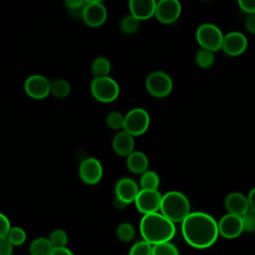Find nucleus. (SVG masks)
I'll list each match as a JSON object with an SVG mask.
<instances>
[{
	"mask_svg": "<svg viewBox=\"0 0 255 255\" xmlns=\"http://www.w3.org/2000/svg\"><path fill=\"white\" fill-rule=\"evenodd\" d=\"M181 233L188 245L205 249L212 246L218 238V222L205 212H190L181 222Z\"/></svg>",
	"mask_w": 255,
	"mask_h": 255,
	"instance_id": "1",
	"label": "nucleus"
},
{
	"mask_svg": "<svg viewBox=\"0 0 255 255\" xmlns=\"http://www.w3.org/2000/svg\"><path fill=\"white\" fill-rule=\"evenodd\" d=\"M139 231L142 239L153 246L169 242L175 234V226L164 215L155 212L142 216L139 223Z\"/></svg>",
	"mask_w": 255,
	"mask_h": 255,
	"instance_id": "2",
	"label": "nucleus"
},
{
	"mask_svg": "<svg viewBox=\"0 0 255 255\" xmlns=\"http://www.w3.org/2000/svg\"><path fill=\"white\" fill-rule=\"evenodd\" d=\"M161 214L173 223L182 222L190 213V203L187 197L179 191H168L162 195Z\"/></svg>",
	"mask_w": 255,
	"mask_h": 255,
	"instance_id": "3",
	"label": "nucleus"
},
{
	"mask_svg": "<svg viewBox=\"0 0 255 255\" xmlns=\"http://www.w3.org/2000/svg\"><path fill=\"white\" fill-rule=\"evenodd\" d=\"M196 40L202 49L216 52L222 48L223 34L221 30L212 23L201 24L196 30Z\"/></svg>",
	"mask_w": 255,
	"mask_h": 255,
	"instance_id": "4",
	"label": "nucleus"
},
{
	"mask_svg": "<svg viewBox=\"0 0 255 255\" xmlns=\"http://www.w3.org/2000/svg\"><path fill=\"white\" fill-rule=\"evenodd\" d=\"M91 93L93 97L103 103L115 101L120 95L118 83L111 77H95L91 83Z\"/></svg>",
	"mask_w": 255,
	"mask_h": 255,
	"instance_id": "5",
	"label": "nucleus"
},
{
	"mask_svg": "<svg viewBox=\"0 0 255 255\" xmlns=\"http://www.w3.org/2000/svg\"><path fill=\"white\" fill-rule=\"evenodd\" d=\"M149 126V116L141 108H135L128 112L125 116L124 130L132 136H138L144 133Z\"/></svg>",
	"mask_w": 255,
	"mask_h": 255,
	"instance_id": "6",
	"label": "nucleus"
},
{
	"mask_svg": "<svg viewBox=\"0 0 255 255\" xmlns=\"http://www.w3.org/2000/svg\"><path fill=\"white\" fill-rule=\"evenodd\" d=\"M145 87L147 92L155 98L167 97L172 90L170 77L162 71H153L146 77Z\"/></svg>",
	"mask_w": 255,
	"mask_h": 255,
	"instance_id": "7",
	"label": "nucleus"
},
{
	"mask_svg": "<svg viewBox=\"0 0 255 255\" xmlns=\"http://www.w3.org/2000/svg\"><path fill=\"white\" fill-rule=\"evenodd\" d=\"M162 195L157 190L140 189L135 200V207L143 215L155 213L160 210Z\"/></svg>",
	"mask_w": 255,
	"mask_h": 255,
	"instance_id": "8",
	"label": "nucleus"
},
{
	"mask_svg": "<svg viewBox=\"0 0 255 255\" xmlns=\"http://www.w3.org/2000/svg\"><path fill=\"white\" fill-rule=\"evenodd\" d=\"M24 90L32 99H45L51 93V82L44 76L32 75L26 79Z\"/></svg>",
	"mask_w": 255,
	"mask_h": 255,
	"instance_id": "9",
	"label": "nucleus"
},
{
	"mask_svg": "<svg viewBox=\"0 0 255 255\" xmlns=\"http://www.w3.org/2000/svg\"><path fill=\"white\" fill-rule=\"evenodd\" d=\"M219 234L227 239H234L244 231L243 219L241 216L227 213L218 221Z\"/></svg>",
	"mask_w": 255,
	"mask_h": 255,
	"instance_id": "10",
	"label": "nucleus"
},
{
	"mask_svg": "<svg viewBox=\"0 0 255 255\" xmlns=\"http://www.w3.org/2000/svg\"><path fill=\"white\" fill-rule=\"evenodd\" d=\"M79 175L86 184H96L103 176L102 163L95 157L84 159L79 166Z\"/></svg>",
	"mask_w": 255,
	"mask_h": 255,
	"instance_id": "11",
	"label": "nucleus"
},
{
	"mask_svg": "<svg viewBox=\"0 0 255 255\" xmlns=\"http://www.w3.org/2000/svg\"><path fill=\"white\" fill-rule=\"evenodd\" d=\"M107 9L100 1H87L82 17L84 22L90 27L102 26L107 19Z\"/></svg>",
	"mask_w": 255,
	"mask_h": 255,
	"instance_id": "12",
	"label": "nucleus"
},
{
	"mask_svg": "<svg viewBox=\"0 0 255 255\" xmlns=\"http://www.w3.org/2000/svg\"><path fill=\"white\" fill-rule=\"evenodd\" d=\"M181 13V5L177 0H160L156 3L155 17L162 24L174 22Z\"/></svg>",
	"mask_w": 255,
	"mask_h": 255,
	"instance_id": "13",
	"label": "nucleus"
},
{
	"mask_svg": "<svg viewBox=\"0 0 255 255\" xmlns=\"http://www.w3.org/2000/svg\"><path fill=\"white\" fill-rule=\"evenodd\" d=\"M248 41L246 36L238 31H232L227 33L223 38L222 50L228 56H239L247 48Z\"/></svg>",
	"mask_w": 255,
	"mask_h": 255,
	"instance_id": "14",
	"label": "nucleus"
},
{
	"mask_svg": "<svg viewBox=\"0 0 255 255\" xmlns=\"http://www.w3.org/2000/svg\"><path fill=\"white\" fill-rule=\"evenodd\" d=\"M116 198L122 202L128 204L135 200L139 189L135 181L128 177H124L120 179L116 184Z\"/></svg>",
	"mask_w": 255,
	"mask_h": 255,
	"instance_id": "15",
	"label": "nucleus"
},
{
	"mask_svg": "<svg viewBox=\"0 0 255 255\" xmlns=\"http://www.w3.org/2000/svg\"><path fill=\"white\" fill-rule=\"evenodd\" d=\"M224 206L228 213L241 217L250 210L247 196L238 191H233L227 194L224 200Z\"/></svg>",
	"mask_w": 255,
	"mask_h": 255,
	"instance_id": "16",
	"label": "nucleus"
},
{
	"mask_svg": "<svg viewBox=\"0 0 255 255\" xmlns=\"http://www.w3.org/2000/svg\"><path fill=\"white\" fill-rule=\"evenodd\" d=\"M156 3L154 0H130L128 7L130 14L137 20H146L155 15Z\"/></svg>",
	"mask_w": 255,
	"mask_h": 255,
	"instance_id": "17",
	"label": "nucleus"
},
{
	"mask_svg": "<svg viewBox=\"0 0 255 255\" xmlns=\"http://www.w3.org/2000/svg\"><path fill=\"white\" fill-rule=\"evenodd\" d=\"M133 136L126 130L118 132L113 139V148L121 156H128L133 151Z\"/></svg>",
	"mask_w": 255,
	"mask_h": 255,
	"instance_id": "18",
	"label": "nucleus"
},
{
	"mask_svg": "<svg viewBox=\"0 0 255 255\" xmlns=\"http://www.w3.org/2000/svg\"><path fill=\"white\" fill-rule=\"evenodd\" d=\"M128 168L136 174H142L146 171L148 166V159L146 155L138 150H133L127 159Z\"/></svg>",
	"mask_w": 255,
	"mask_h": 255,
	"instance_id": "19",
	"label": "nucleus"
},
{
	"mask_svg": "<svg viewBox=\"0 0 255 255\" xmlns=\"http://www.w3.org/2000/svg\"><path fill=\"white\" fill-rule=\"evenodd\" d=\"M53 245L49 238L39 237L34 239L29 246L30 255H50L53 250Z\"/></svg>",
	"mask_w": 255,
	"mask_h": 255,
	"instance_id": "20",
	"label": "nucleus"
},
{
	"mask_svg": "<svg viewBox=\"0 0 255 255\" xmlns=\"http://www.w3.org/2000/svg\"><path fill=\"white\" fill-rule=\"evenodd\" d=\"M139 185L141 189H149V190H157L159 185V176L156 172L152 170H146L140 175Z\"/></svg>",
	"mask_w": 255,
	"mask_h": 255,
	"instance_id": "21",
	"label": "nucleus"
},
{
	"mask_svg": "<svg viewBox=\"0 0 255 255\" xmlns=\"http://www.w3.org/2000/svg\"><path fill=\"white\" fill-rule=\"evenodd\" d=\"M71 92V86L67 80L58 79L51 82V94L58 99H65Z\"/></svg>",
	"mask_w": 255,
	"mask_h": 255,
	"instance_id": "22",
	"label": "nucleus"
},
{
	"mask_svg": "<svg viewBox=\"0 0 255 255\" xmlns=\"http://www.w3.org/2000/svg\"><path fill=\"white\" fill-rule=\"evenodd\" d=\"M111 71V63L106 57H98L93 61L92 72L96 77H107Z\"/></svg>",
	"mask_w": 255,
	"mask_h": 255,
	"instance_id": "23",
	"label": "nucleus"
},
{
	"mask_svg": "<svg viewBox=\"0 0 255 255\" xmlns=\"http://www.w3.org/2000/svg\"><path fill=\"white\" fill-rule=\"evenodd\" d=\"M215 61L213 52H210L205 49L199 50L195 55V62L196 64L202 69H208L213 66Z\"/></svg>",
	"mask_w": 255,
	"mask_h": 255,
	"instance_id": "24",
	"label": "nucleus"
},
{
	"mask_svg": "<svg viewBox=\"0 0 255 255\" xmlns=\"http://www.w3.org/2000/svg\"><path fill=\"white\" fill-rule=\"evenodd\" d=\"M134 227L128 222H123L117 228V236L123 242H130L134 238Z\"/></svg>",
	"mask_w": 255,
	"mask_h": 255,
	"instance_id": "25",
	"label": "nucleus"
},
{
	"mask_svg": "<svg viewBox=\"0 0 255 255\" xmlns=\"http://www.w3.org/2000/svg\"><path fill=\"white\" fill-rule=\"evenodd\" d=\"M152 255H179V252L177 247L169 241L153 245Z\"/></svg>",
	"mask_w": 255,
	"mask_h": 255,
	"instance_id": "26",
	"label": "nucleus"
},
{
	"mask_svg": "<svg viewBox=\"0 0 255 255\" xmlns=\"http://www.w3.org/2000/svg\"><path fill=\"white\" fill-rule=\"evenodd\" d=\"M120 26L125 34H133L138 29L139 20H137L131 14H129L122 19Z\"/></svg>",
	"mask_w": 255,
	"mask_h": 255,
	"instance_id": "27",
	"label": "nucleus"
},
{
	"mask_svg": "<svg viewBox=\"0 0 255 255\" xmlns=\"http://www.w3.org/2000/svg\"><path fill=\"white\" fill-rule=\"evenodd\" d=\"M13 246L22 245L26 241V232L21 227H12L6 238Z\"/></svg>",
	"mask_w": 255,
	"mask_h": 255,
	"instance_id": "28",
	"label": "nucleus"
},
{
	"mask_svg": "<svg viewBox=\"0 0 255 255\" xmlns=\"http://www.w3.org/2000/svg\"><path fill=\"white\" fill-rule=\"evenodd\" d=\"M49 240L52 243L54 248L66 247L68 243V235L62 229H55L51 232L49 236Z\"/></svg>",
	"mask_w": 255,
	"mask_h": 255,
	"instance_id": "29",
	"label": "nucleus"
},
{
	"mask_svg": "<svg viewBox=\"0 0 255 255\" xmlns=\"http://www.w3.org/2000/svg\"><path fill=\"white\" fill-rule=\"evenodd\" d=\"M128 255H152V245L144 240L138 241L130 247Z\"/></svg>",
	"mask_w": 255,
	"mask_h": 255,
	"instance_id": "30",
	"label": "nucleus"
},
{
	"mask_svg": "<svg viewBox=\"0 0 255 255\" xmlns=\"http://www.w3.org/2000/svg\"><path fill=\"white\" fill-rule=\"evenodd\" d=\"M107 125L109 128L113 129H119V128H124V124H125V117H123L122 114L119 112H111L106 119Z\"/></svg>",
	"mask_w": 255,
	"mask_h": 255,
	"instance_id": "31",
	"label": "nucleus"
},
{
	"mask_svg": "<svg viewBox=\"0 0 255 255\" xmlns=\"http://www.w3.org/2000/svg\"><path fill=\"white\" fill-rule=\"evenodd\" d=\"M244 231L255 232V211L249 210L245 215L242 216Z\"/></svg>",
	"mask_w": 255,
	"mask_h": 255,
	"instance_id": "32",
	"label": "nucleus"
},
{
	"mask_svg": "<svg viewBox=\"0 0 255 255\" xmlns=\"http://www.w3.org/2000/svg\"><path fill=\"white\" fill-rule=\"evenodd\" d=\"M65 3L74 14L80 13L81 16L83 14L85 6L87 5V1H83V0H68Z\"/></svg>",
	"mask_w": 255,
	"mask_h": 255,
	"instance_id": "33",
	"label": "nucleus"
},
{
	"mask_svg": "<svg viewBox=\"0 0 255 255\" xmlns=\"http://www.w3.org/2000/svg\"><path fill=\"white\" fill-rule=\"evenodd\" d=\"M11 228L9 219L4 214H0V239H6Z\"/></svg>",
	"mask_w": 255,
	"mask_h": 255,
	"instance_id": "34",
	"label": "nucleus"
},
{
	"mask_svg": "<svg viewBox=\"0 0 255 255\" xmlns=\"http://www.w3.org/2000/svg\"><path fill=\"white\" fill-rule=\"evenodd\" d=\"M238 5L247 15L255 14V0H239Z\"/></svg>",
	"mask_w": 255,
	"mask_h": 255,
	"instance_id": "35",
	"label": "nucleus"
},
{
	"mask_svg": "<svg viewBox=\"0 0 255 255\" xmlns=\"http://www.w3.org/2000/svg\"><path fill=\"white\" fill-rule=\"evenodd\" d=\"M13 245L7 239H0V255H12Z\"/></svg>",
	"mask_w": 255,
	"mask_h": 255,
	"instance_id": "36",
	"label": "nucleus"
},
{
	"mask_svg": "<svg viewBox=\"0 0 255 255\" xmlns=\"http://www.w3.org/2000/svg\"><path fill=\"white\" fill-rule=\"evenodd\" d=\"M245 28L249 33L255 34V14L247 15L245 19Z\"/></svg>",
	"mask_w": 255,
	"mask_h": 255,
	"instance_id": "37",
	"label": "nucleus"
},
{
	"mask_svg": "<svg viewBox=\"0 0 255 255\" xmlns=\"http://www.w3.org/2000/svg\"><path fill=\"white\" fill-rule=\"evenodd\" d=\"M50 255H74V253L67 247H59L53 248Z\"/></svg>",
	"mask_w": 255,
	"mask_h": 255,
	"instance_id": "38",
	"label": "nucleus"
},
{
	"mask_svg": "<svg viewBox=\"0 0 255 255\" xmlns=\"http://www.w3.org/2000/svg\"><path fill=\"white\" fill-rule=\"evenodd\" d=\"M247 200H248V204H249L250 210L255 211V187H253V188L248 192Z\"/></svg>",
	"mask_w": 255,
	"mask_h": 255,
	"instance_id": "39",
	"label": "nucleus"
}]
</instances>
